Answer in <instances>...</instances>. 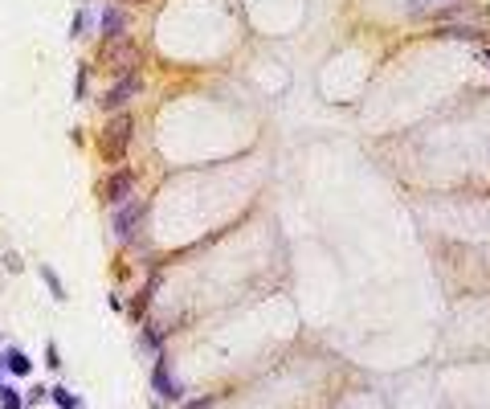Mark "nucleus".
<instances>
[{"label": "nucleus", "mask_w": 490, "mask_h": 409, "mask_svg": "<svg viewBox=\"0 0 490 409\" xmlns=\"http://www.w3.org/2000/svg\"><path fill=\"white\" fill-rule=\"evenodd\" d=\"M131 131H135V123H131V115H111L107 119V127H102V156L107 160H118L127 147H131Z\"/></svg>", "instance_id": "nucleus-1"}, {"label": "nucleus", "mask_w": 490, "mask_h": 409, "mask_svg": "<svg viewBox=\"0 0 490 409\" xmlns=\"http://www.w3.org/2000/svg\"><path fill=\"white\" fill-rule=\"evenodd\" d=\"M143 217H147V205H143V201H123V205H115V213H111V234H115V241L135 238V229L143 225Z\"/></svg>", "instance_id": "nucleus-2"}, {"label": "nucleus", "mask_w": 490, "mask_h": 409, "mask_svg": "<svg viewBox=\"0 0 490 409\" xmlns=\"http://www.w3.org/2000/svg\"><path fill=\"white\" fill-rule=\"evenodd\" d=\"M151 389L160 393L163 401H184V385L172 377V364L163 352H156V364H151Z\"/></svg>", "instance_id": "nucleus-3"}, {"label": "nucleus", "mask_w": 490, "mask_h": 409, "mask_svg": "<svg viewBox=\"0 0 490 409\" xmlns=\"http://www.w3.org/2000/svg\"><path fill=\"white\" fill-rule=\"evenodd\" d=\"M139 90H143V74H139V70L123 74V78H118L115 86H111V90L102 95V111H118L123 102H131V98L139 95Z\"/></svg>", "instance_id": "nucleus-4"}, {"label": "nucleus", "mask_w": 490, "mask_h": 409, "mask_svg": "<svg viewBox=\"0 0 490 409\" xmlns=\"http://www.w3.org/2000/svg\"><path fill=\"white\" fill-rule=\"evenodd\" d=\"M131 189H135V172L131 168H118L107 176V185H102V196H107V205H123L127 196H131Z\"/></svg>", "instance_id": "nucleus-5"}, {"label": "nucleus", "mask_w": 490, "mask_h": 409, "mask_svg": "<svg viewBox=\"0 0 490 409\" xmlns=\"http://www.w3.org/2000/svg\"><path fill=\"white\" fill-rule=\"evenodd\" d=\"M98 29H102V37H107V41H111V37H118V33L127 29V13H123L118 4L102 8V21H98Z\"/></svg>", "instance_id": "nucleus-6"}, {"label": "nucleus", "mask_w": 490, "mask_h": 409, "mask_svg": "<svg viewBox=\"0 0 490 409\" xmlns=\"http://www.w3.org/2000/svg\"><path fill=\"white\" fill-rule=\"evenodd\" d=\"M4 368H8L13 377H29V373H33V361H29L21 348L13 344V348H4Z\"/></svg>", "instance_id": "nucleus-7"}, {"label": "nucleus", "mask_w": 490, "mask_h": 409, "mask_svg": "<svg viewBox=\"0 0 490 409\" xmlns=\"http://www.w3.org/2000/svg\"><path fill=\"white\" fill-rule=\"evenodd\" d=\"M49 397H53V405L57 409H82V397H74L66 385H53L49 389Z\"/></svg>", "instance_id": "nucleus-8"}, {"label": "nucleus", "mask_w": 490, "mask_h": 409, "mask_svg": "<svg viewBox=\"0 0 490 409\" xmlns=\"http://www.w3.org/2000/svg\"><path fill=\"white\" fill-rule=\"evenodd\" d=\"M41 279H46L49 295H53L57 303H66V299H70V295H66V287H62V279H57V270H53V266H41Z\"/></svg>", "instance_id": "nucleus-9"}, {"label": "nucleus", "mask_w": 490, "mask_h": 409, "mask_svg": "<svg viewBox=\"0 0 490 409\" xmlns=\"http://www.w3.org/2000/svg\"><path fill=\"white\" fill-rule=\"evenodd\" d=\"M90 13H86V8H78V13H74V25H70V37H82V33H90Z\"/></svg>", "instance_id": "nucleus-10"}, {"label": "nucleus", "mask_w": 490, "mask_h": 409, "mask_svg": "<svg viewBox=\"0 0 490 409\" xmlns=\"http://www.w3.org/2000/svg\"><path fill=\"white\" fill-rule=\"evenodd\" d=\"M143 352H160V328H143Z\"/></svg>", "instance_id": "nucleus-11"}, {"label": "nucleus", "mask_w": 490, "mask_h": 409, "mask_svg": "<svg viewBox=\"0 0 490 409\" xmlns=\"http://www.w3.org/2000/svg\"><path fill=\"white\" fill-rule=\"evenodd\" d=\"M0 401H4V409H25V397L17 393V389H4V393H0Z\"/></svg>", "instance_id": "nucleus-12"}, {"label": "nucleus", "mask_w": 490, "mask_h": 409, "mask_svg": "<svg viewBox=\"0 0 490 409\" xmlns=\"http://www.w3.org/2000/svg\"><path fill=\"white\" fill-rule=\"evenodd\" d=\"M429 8H433V0H409V4H404V13L417 17V21H421V13H429Z\"/></svg>", "instance_id": "nucleus-13"}, {"label": "nucleus", "mask_w": 490, "mask_h": 409, "mask_svg": "<svg viewBox=\"0 0 490 409\" xmlns=\"http://www.w3.org/2000/svg\"><path fill=\"white\" fill-rule=\"evenodd\" d=\"M46 364H49V368H53V373L62 368V356H57V344H53V340H49V344H46Z\"/></svg>", "instance_id": "nucleus-14"}, {"label": "nucleus", "mask_w": 490, "mask_h": 409, "mask_svg": "<svg viewBox=\"0 0 490 409\" xmlns=\"http://www.w3.org/2000/svg\"><path fill=\"white\" fill-rule=\"evenodd\" d=\"M46 397H49L46 389H41V385H33V389H29V393H25V405H41Z\"/></svg>", "instance_id": "nucleus-15"}, {"label": "nucleus", "mask_w": 490, "mask_h": 409, "mask_svg": "<svg viewBox=\"0 0 490 409\" xmlns=\"http://www.w3.org/2000/svg\"><path fill=\"white\" fill-rule=\"evenodd\" d=\"M74 98H86V70H78L74 78Z\"/></svg>", "instance_id": "nucleus-16"}, {"label": "nucleus", "mask_w": 490, "mask_h": 409, "mask_svg": "<svg viewBox=\"0 0 490 409\" xmlns=\"http://www.w3.org/2000/svg\"><path fill=\"white\" fill-rule=\"evenodd\" d=\"M188 409H212V397H196V401H192Z\"/></svg>", "instance_id": "nucleus-17"}, {"label": "nucleus", "mask_w": 490, "mask_h": 409, "mask_svg": "<svg viewBox=\"0 0 490 409\" xmlns=\"http://www.w3.org/2000/svg\"><path fill=\"white\" fill-rule=\"evenodd\" d=\"M482 58H486V62H490V46H482Z\"/></svg>", "instance_id": "nucleus-18"}, {"label": "nucleus", "mask_w": 490, "mask_h": 409, "mask_svg": "<svg viewBox=\"0 0 490 409\" xmlns=\"http://www.w3.org/2000/svg\"><path fill=\"white\" fill-rule=\"evenodd\" d=\"M0 373H8V368H4V352H0Z\"/></svg>", "instance_id": "nucleus-19"}, {"label": "nucleus", "mask_w": 490, "mask_h": 409, "mask_svg": "<svg viewBox=\"0 0 490 409\" xmlns=\"http://www.w3.org/2000/svg\"><path fill=\"white\" fill-rule=\"evenodd\" d=\"M0 393H4V385H0Z\"/></svg>", "instance_id": "nucleus-20"}]
</instances>
